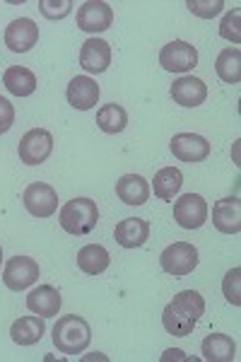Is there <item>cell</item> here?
<instances>
[{"label":"cell","instance_id":"obj_9","mask_svg":"<svg viewBox=\"0 0 241 362\" xmlns=\"http://www.w3.org/2000/svg\"><path fill=\"white\" fill-rule=\"evenodd\" d=\"M114 22V10H111L109 3H102V0H87L78 8V27L82 32L90 34H99L107 32Z\"/></svg>","mask_w":241,"mask_h":362},{"label":"cell","instance_id":"obj_31","mask_svg":"<svg viewBox=\"0 0 241 362\" xmlns=\"http://www.w3.org/2000/svg\"><path fill=\"white\" fill-rule=\"evenodd\" d=\"M15 124V109L5 97H0V136L8 133Z\"/></svg>","mask_w":241,"mask_h":362},{"label":"cell","instance_id":"obj_21","mask_svg":"<svg viewBox=\"0 0 241 362\" xmlns=\"http://www.w3.org/2000/svg\"><path fill=\"white\" fill-rule=\"evenodd\" d=\"M3 85L8 87L10 95L15 97H29L37 90V75L25 66H10L3 73Z\"/></svg>","mask_w":241,"mask_h":362},{"label":"cell","instance_id":"obj_25","mask_svg":"<svg viewBox=\"0 0 241 362\" xmlns=\"http://www.w3.org/2000/svg\"><path fill=\"white\" fill-rule=\"evenodd\" d=\"M215 70L220 75V80H225L229 85H237L241 80V51L237 46L225 49L215 61Z\"/></svg>","mask_w":241,"mask_h":362},{"label":"cell","instance_id":"obj_8","mask_svg":"<svg viewBox=\"0 0 241 362\" xmlns=\"http://www.w3.org/2000/svg\"><path fill=\"white\" fill-rule=\"evenodd\" d=\"M174 220L184 230H198L208 220V203L198 194H184L174 203Z\"/></svg>","mask_w":241,"mask_h":362},{"label":"cell","instance_id":"obj_28","mask_svg":"<svg viewBox=\"0 0 241 362\" xmlns=\"http://www.w3.org/2000/svg\"><path fill=\"white\" fill-rule=\"evenodd\" d=\"M39 10L49 20H63L73 10V0H39Z\"/></svg>","mask_w":241,"mask_h":362},{"label":"cell","instance_id":"obj_29","mask_svg":"<svg viewBox=\"0 0 241 362\" xmlns=\"http://www.w3.org/2000/svg\"><path fill=\"white\" fill-rule=\"evenodd\" d=\"M188 10H191L193 15L203 17V20H213L222 13V8H225V3L222 0H188Z\"/></svg>","mask_w":241,"mask_h":362},{"label":"cell","instance_id":"obj_7","mask_svg":"<svg viewBox=\"0 0 241 362\" xmlns=\"http://www.w3.org/2000/svg\"><path fill=\"white\" fill-rule=\"evenodd\" d=\"M39 280V264L32 259V256H15L5 264L3 271V283L5 288L15 290H27L29 285H34Z\"/></svg>","mask_w":241,"mask_h":362},{"label":"cell","instance_id":"obj_27","mask_svg":"<svg viewBox=\"0 0 241 362\" xmlns=\"http://www.w3.org/2000/svg\"><path fill=\"white\" fill-rule=\"evenodd\" d=\"M222 293L234 307L241 305V268H232L222 280Z\"/></svg>","mask_w":241,"mask_h":362},{"label":"cell","instance_id":"obj_19","mask_svg":"<svg viewBox=\"0 0 241 362\" xmlns=\"http://www.w3.org/2000/svg\"><path fill=\"white\" fill-rule=\"evenodd\" d=\"M116 196L126 206H143L150 198V184L140 174H126L116 181Z\"/></svg>","mask_w":241,"mask_h":362},{"label":"cell","instance_id":"obj_17","mask_svg":"<svg viewBox=\"0 0 241 362\" xmlns=\"http://www.w3.org/2000/svg\"><path fill=\"white\" fill-rule=\"evenodd\" d=\"M63 300L61 293L54 288V285H39L37 290L27 295V309L37 317H56L58 309H61Z\"/></svg>","mask_w":241,"mask_h":362},{"label":"cell","instance_id":"obj_1","mask_svg":"<svg viewBox=\"0 0 241 362\" xmlns=\"http://www.w3.org/2000/svg\"><path fill=\"white\" fill-rule=\"evenodd\" d=\"M205 312V300L196 290H184L164 307L162 312V326L167 329L169 336L184 338L193 331V326L198 324V319Z\"/></svg>","mask_w":241,"mask_h":362},{"label":"cell","instance_id":"obj_5","mask_svg":"<svg viewBox=\"0 0 241 362\" xmlns=\"http://www.w3.org/2000/svg\"><path fill=\"white\" fill-rule=\"evenodd\" d=\"M160 264L174 278L188 276L198 266V249L191 242H174L162 251Z\"/></svg>","mask_w":241,"mask_h":362},{"label":"cell","instance_id":"obj_32","mask_svg":"<svg viewBox=\"0 0 241 362\" xmlns=\"http://www.w3.org/2000/svg\"><path fill=\"white\" fill-rule=\"evenodd\" d=\"M162 360H186L184 350H167V353L162 355Z\"/></svg>","mask_w":241,"mask_h":362},{"label":"cell","instance_id":"obj_13","mask_svg":"<svg viewBox=\"0 0 241 362\" xmlns=\"http://www.w3.org/2000/svg\"><path fill=\"white\" fill-rule=\"evenodd\" d=\"M80 66L85 68V73L99 75L111 66V46L104 39H87L80 49Z\"/></svg>","mask_w":241,"mask_h":362},{"label":"cell","instance_id":"obj_4","mask_svg":"<svg viewBox=\"0 0 241 362\" xmlns=\"http://www.w3.org/2000/svg\"><path fill=\"white\" fill-rule=\"evenodd\" d=\"M54 153V136L44 128H32L22 136L20 145H17V155L20 162H25L27 167H39Z\"/></svg>","mask_w":241,"mask_h":362},{"label":"cell","instance_id":"obj_2","mask_svg":"<svg viewBox=\"0 0 241 362\" xmlns=\"http://www.w3.org/2000/svg\"><path fill=\"white\" fill-rule=\"evenodd\" d=\"M92 341V329L78 314L61 317L54 326V346L63 355H80Z\"/></svg>","mask_w":241,"mask_h":362},{"label":"cell","instance_id":"obj_10","mask_svg":"<svg viewBox=\"0 0 241 362\" xmlns=\"http://www.w3.org/2000/svg\"><path fill=\"white\" fill-rule=\"evenodd\" d=\"M25 208L34 218H51L58 210V194L54 186L37 181V184H29L25 191Z\"/></svg>","mask_w":241,"mask_h":362},{"label":"cell","instance_id":"obj_33","mask_svg":"<svg viewBox=\"0 0 241 362\" xmlns=\"http://www.w3.org/2000/svg\"><path fill=\"white\" fill-rule=\"evenodd\" d=\"M0 264H3V247H0Z\"/></svg>","mask_w":241,"mask_h":362},{"label":"cell","instance_id":"obj_30","mask_svg":"<svg viewBox=\"0 0 241 362\" xmlns=\"http://www.w3.org/2000/svg\"><path fill=\"white\" fill-rule=\"evenodd\" d=\"M239 20H241V10L234 8L232 13H227L225 20H222V25H220V37L227 39V42H232V44H239L241 42Z\"/></svg>","mask_w":241,"mask_h":362},{"label":"cell","instance_id":"obj_20","mask_svg":"<svg viewBox=\"0 0 241 362\" xmlns=\"http://www.w3.org/2000/svg\"><path fill=\"white\" fill-rule=\"evenodd\" d=\"M46 334V324L44 317H22L17 319L13 326H10V338L17 343V346H37V343L44 338Z\"/></svg>","mask_w":241,"mask_h":362},{"label":"cell","instance_id":"obj_3","mask_svg":"<svg viewBox=\"0 0 241 362\" xmlns=\"http://www.w3.org/2000/svg\"><path fill=\"white\" fill-rule=\"evenodd\" d=\"M58 223L68 235L82 237L90 235V232L99 223V208L92 198H73L58 213Z\"/></svg>","mask_w":241,"mask_h":362},{"label":"cell","instance_id":"obj_14","mask_svg":"<svg viewBox=\"0 0 241 362\" xmlns=\"http://www.w3.org/2000/svg\"><path fill=\"white\" fill-rule=\"evenodd\" d=\"M172 97L179 107L193 109L201 107V104L208 99V87L201 78H193V75H184L172 85Z\"/></svg>","mask_w":241,"mask_h":362},{"label":"cell","instance_id":"obj_15","mask_svg":"<svg viewBox=\"0 0 241 362\" xmlns=\"http://www.w3.org/2000/svg\"><path fill=\"white\" fill-rule=\"evenodd\" d=\"M66 99L70 107L80 109V112H90L99 99V85L94 83L90 75H78V78L70 80V85L66 90Z\"/></svg>","mask_w":241,"mask_h":362},{"label":"cell","instance_id":"obj_16","mask_svg":"<svg viewBox=\"0 0 241 362\" xmlns=\"http://www.w3.org/2000/svg\"><path fill=\"white\" fill-rule=\"evenodd\" d=\"M213 225L222 235H237L241 230V201L239 198H222L213 208Z\"/></svg>","mask_w":241,"mask_h":362},{"label":"cell","instance_id":"obj_26","mask_svg":"<svg viewBox=\"0 0 241 362\" xmlns=\"http://www.w3.org/2000/svg\"><path fill=\"white\" fill-rule=\"evenodd\" d=\"M97 126L109 136H116L128 126V114L121 104H104L97 112Z\"/></svg>","mask_w":241,"mask_h":362},{"label":"cell","instance_id":"obj_18","mask_svg":"<svg viewBox=\"0 0 241 362\" xmlns=\"http://www.w3.org/2000/svg\"><path fill=\"white\" fill-rule=\"evenodd\" d=\"M114 237H116V242H119L123 249H138L150 239V223H148V220H143V218L121 220V223L116 225Z\"/></svg>","mask_w":241,"mask_h":362},{"label":"cell","instance_id":"obj_22","mask_svg":"<svg viewBox=\"0 0 241 362\" xmlns=\"http://www.w3.org/2000/svg\"><path fill=\"white\" fill-rule=\"evenodd\" d=\"M109 264L111 256L102 244H87L78 251V268L87 276H99V273L107 271Z\"/></svg>","mask_w":241,"mask_h":362},{"label":"cell","instance_id":"obj_24","mask_svg":"<svg viewBox=\"0 0 241 362\" xmlns=\"http://www.w3.org/2000/svg\"><path fill=\"white\" fill-rule=\"evenodd\" d=\"M181 186H184V174L176 167H164L155 174V181H152V189H155V196L162 198V201H172V198L179 194Z\"/></svg>","mask_w":241,"mask_h":362},{"label":"cell","instance_id":"obj_11","mask_svg":"<svg viewBox=\"0 0 241 362\" xmlns=\"http://www.w3.org/2000/svg\"><path fill=\"white\" fill-rule=\"evenodd\" d=\"M37 42H39V27L29 17L13 20L8 29H5V46L13 54H27L32 46H37Z\"/></svg>","mask_w":241,"mask_h":362},{"label":"cell","instance_id":"obj_6","mask_svg":"<svg viewBox=\"0 0 241 362\" xmlns=\"http://www.w3.org/2000/svg\"><path fill=\"white\" fill-rule=\"evenodd\" d=\"M160 66L169 73H188L198 66V51L196 46H191L188 42L174 39L167 46H162L160 51Z\"/></svg>","mask_w":241,"mask_h":362},{"label":"cell","instance_id":"obj_12","mask_svg":"<svg viewBox=\"0 0 241 362\" xmlns=\"http://www.w3.org/2000/svg\"><path fill=\"white\" fill-rule=\"evenodd\" d=\"M172 153L176 160L196 165V162H203L210 155V143L198 133H176L172 138Z\"/></svg>","mask_w":241,"mask_h":362},{"label":"cell","instance_id":"obj_23","mask_svg":"<svg viewBox=\"0 0 241 362\" xmlns=\"http://www.w3.org/2000/svg\"><path fill=\"white\" fill-rule=\"evenodd\" d=\"M201 350L208 362H232L237 358V343L225 334H210L203 341Z\"/></svg>","mask_w":241,"mask_h":362}]
</instances>
